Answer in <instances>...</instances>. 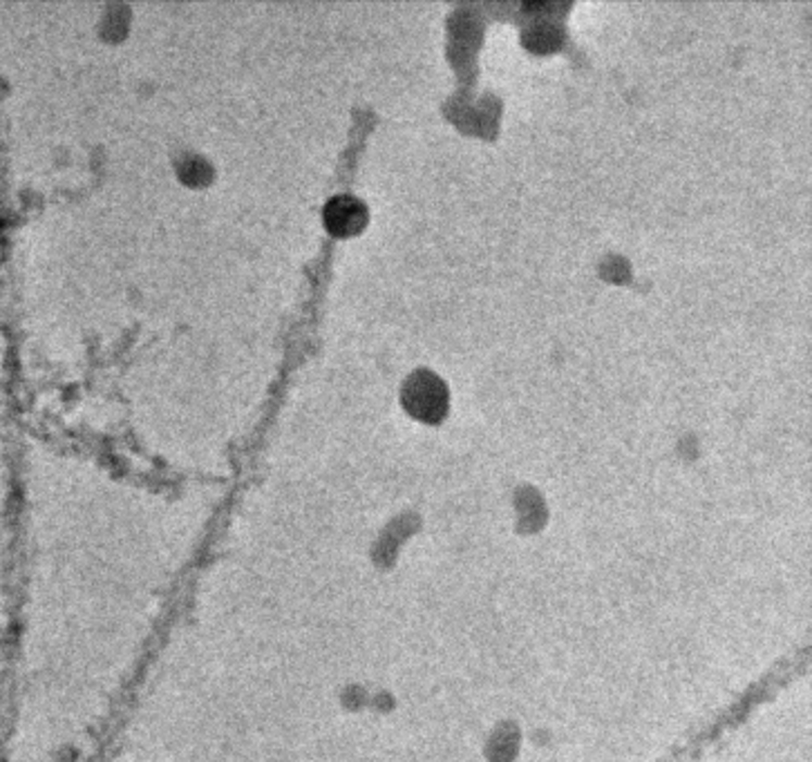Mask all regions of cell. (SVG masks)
<instances>
[{"instance_id":"1","label":"cell","mask_w":812,"mask_h":762,"mask_svg":"<svg viewBox=\"0 0 812 762\" xmlns=\"http://www.w3.org/2000/svg\"><path fill=\"white\" fill-rule=\"evenodd\" d=\"M401 403L410 416L423 423H441L450 410V391L441 376L430 370L412 372L401 389Z\"/></svg>"},{"instance_id":"2","label":"cell","mask_w":812,"mask_h":762,"mask_svg":"<svg viewBox=\"0 0 812 762\" xmlns=\"http://www.w3.org/2000/svg\"><path fill=\"white\" fill-rule=\"evenodd\" d=\"M325 226L336 237L359 235L370 220V211L357 195H334L325 207Z\"/></svg>"},{"instance_id":"3","label":"cell","mask_w":812,"mask_h":762,"mask_svg":"<svg viewBox=\"0 0 812 762\" xmlns=\"http://www.w3.org/2000/svg\"><path fill=\"white\" fill-rule=\"evenodd\" d=\"M537 34H539V41L533 46V50H537V52L553 50V48H558V43L562 41V32H560L555 25L537 23V25H533L530 29H526L524 36H537Z\"/></svg>"}]
</instances>
